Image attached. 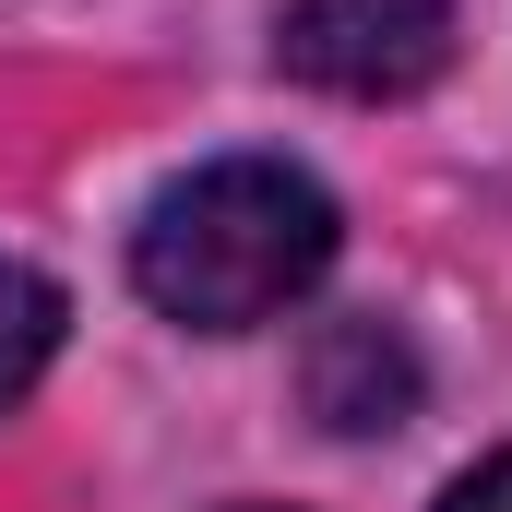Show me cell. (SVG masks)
I'll use <instances>...</instances> for the list:
<instances>
[{
	"label": "cell",
	"mask_w": 512,
	"mask_h": 512,
	"mask_svg": "<svg viewBox=\"0 0 512 512\" xmlns=\"http://www.w3.org/2000/svg\"><path fill=\"white\" fill-rule=\"evenodd\" d=\"M346 251V215L310 167L286 155H215L191 179H167L131 227V286L191 322V334H251L274 310H298Z\"/></svg>",
	"instance_id": "6da1fadb"
},
{
	"label": "cell",
	"mask_w": 512,
	"mask_h": 512,
	"mask_svg": "<svg viewBox=\"0 0 512 512\" xmlns=\"http://www.w3.org/2000/svg\"><path fill=\"white\" fill-rule=\"evenodd\" d=\"M274 72L322 84V96H358V108L429 96L453 72V0H286Z\"/></svg>",
	"instance_id": "7a4b0ae2"
},
{
	"label": "cell",
	"mask_w": 512,
	"mask_h": 512,
	"mask_svg": "<svg viewBox=\"0 0 512 512\" xmlns=\"http://www.w3.org/2000/svg\"><path fill=\"white\" fill-rule=\"evenodd\" d=\"M405 405H417L405 334L393 322H322V346H310V417L346 429V441H370V429H405Z\"/></svg>",
	"instance_id": "3957f363"
},
{
	"label": "cell",
	"mask_w": 512,
	"mask_h": 512,
	"mask_svg": "<svg viewBox=\"0 0 512 512\" xmlns=\"http://www.w3.org/2000/svg\"><path fill=\"white\" fill-rule=\"evenodd\" d=\"M60 334H72V298H60L36 262H12V251H0V405H24V393L48 382Z\"/></svg>",
	"instance_id": "277c9868"
},
{
	"label": "cell",
	"mask_w": 512,
	"mask_h": 512,
	"mask_svg": "<svg viewBox=\"0 0 512 512\" xmlns=\"http://www.w3.org/2000/svg\"><path fill=\"white\" fill-rule=\"evenodd\" d=\"M441 512H512V453H489V465H465V477L441 489Z\"/></svg>",
	"instance_id": "5b68a950"
},
{
	"label": "cell",
	"mask_w": 512,
	"mask_h": 512,
	"mask_svg": "<svg viewBox=\"0 0 512 512\" xmlns=\"http://www.w3.org/2000/svg\"><path fill=\"white\" fill-rule=\"evenodd\" d=\"M227 512H286V501H227Z\"/></svg>",
	"instance_id": "8992f818"
}]
</instances>
